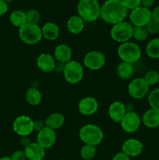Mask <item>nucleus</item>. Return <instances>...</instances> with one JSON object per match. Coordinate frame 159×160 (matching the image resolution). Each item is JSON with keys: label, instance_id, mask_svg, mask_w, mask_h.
<instances>
[{"label": "nucleus", "instance_id": "nucleus-1", "mask_svg": "<svg viewBox=\"0 0 159 160\" xmlns=\"http://www.w3.org/2000/svg\"><path fill=\"white\" fill-rule=\"evenodd\" d=\"M128 9L121 0H107L101 6L100 17L103 21L109 24H115L124 21Z\"/></svg>", "mask_w": 159, "mask_h": 160}, {"label": "nucleus", "instance_id": "nucleus-2", "mask_svg": "<svg viewBox=\"0 0 159 160\" xmlns=\"http://www.w3.org/2000/svg\"><path fill=\"white\" fill-rule=\"evenodd\" d=\"M76 9L78 16L87 23L98 20L101 13V6L98 0H80Z\"/></svg>", "mask_w": 159, "mask_h": 160}, {"label": "nucleus", "instance_id": "nucleus-3", "mask_svg": "<svg viewBox=\"0 0 159 160\" xmlns=\"http://www.w3.org/2000/svg\"><path fill=\"white\" fill-rule=\"evenodd\" d=\"M80 139L85 145H93L96 147L100 145L104 138L103 131L98 126L92 123H88L80 129Z\"/></svg>", "mask_w": 159, "mask_h": 160}, {"label": "nucleus", "instance_id": "nucleus-4", "mask_svg": "<svg viewBox=\"0 0 159 160\" xmlns=\"http://www.w3.org/2000/svg\"><path fill=\"white\" fill-rule=\"evenodd\" d=\"M117 53L123 62L133 64L141 57V49L137 44L131 42L121 43L118 47Z\"/></svg>", "mask_w": 159, "mask_h": 160}, {"label": "nucleus", "instance_id": "nucleus-5", "mask_svg": "<svg viewBox=\"0 0 159 160\" xmlns=\"http://www.w3.org/2000/svg\"><path fill=\"white\" fill-rule=\"evenodd\" d=\"M19 37L20 39L26 45H36L41 42L42 36L41 28L37 24L27 23L19 28Z\"/></svg>", "mask_w": 159, "mask_h": 160}, {"label": "nucleus", "instance_id": "nucleus-6", "mask_svg": "<svg viewBox=\"0 0 159 160\" xmlns=\"http://www.w3.org/2000/svg\"><path fill=\"white\" fill-rule=\"evenodd\" d=\"M132 29L133 26L130 22L122 21L112 25L110 31L111 38L115 42L118 43H124L129 42V39L132 38Z\"/></svg>", "mask_w": 159, "mask_h": 160}, {"label": "nucleus", "instance_id": "nucleus-7", "mask_svg": "<svg viewBox=\"0 0 159 160\" xmlns=\"http://www.w3.org/2000/svg\"><path fill=\"white\" fill-rule=\"evenodd\" d=\"M63 76L65 81L71 84H76L80 82L84 77V68L79 62L71 60L65 63Z\"/></svg>", "mask_w": 159, "mask_h": 160}, {"label": "nucleus", "instance_id": "nucleus-8", "mask_svg": "<svg viewBox=\"0 0 159 160\" xmlns=\"http://www.w3.org/2000/svg\"><path fill=\"white\" fill-rule=\"evenodd\" d=\"M12 129L20 137L29 136L34 131V120L27 116H19L12 123Z\"/></svg>", "mask_w": 159, "mask_h": 160}, {"label": "nucleus", "instance_id": "nucleus-9", "mask_svg": "<svg viewBox=\"0 0 159 160\" xmlns=\"http://www.w3.org/2000/svg\"><path fill=\"white\" fill-rule=\"evenodd\" d=\"M128 93L135 99H141L149 93L150 86L142 78L132 80L128 85Z\"/></svg>", "mask_w": 159, "mask_h": 160}, {"label": "nucleus", "instance_id": "nucleus-10", "mask_svg": "<svg viewBox=\"0 0 159 160\" xmlns=\"http://www.w3.org/2000/svg\"><path fill=\"white\" fill-rule=\"evenodd\" d=\"M106 59L104 55L99 51L87 52L84 58V64L88 70H98L105 65Z\"/></svg>", "mask_w": 159, "mask_h": 160}, {"label": "nucleus", "instance_id": "nucleus-11", "mask_svg": "<svg viewBox=\"0 0 159 160\" xmlns=\"http://www.w3.org/2000/svg\"><path fill=\"white\" fill-rule=\"evenodd\" d=\"M129 20L132 26L145 27L151 20V11L140 6L131 10Z\"/></svg>", "mask_w": 159, "mask_h": 160}, {"label": "nucleus", "instance_id": "nucleus-12", "mask_svg": "<svg viewBox=\"0 0 159 160\" xmlns=\"http://www.w3.org/2000/svg\"><path fill=\"white\" fill-rule=\"evenodd\" d=\"M141 122V118L136 112H126L125 117L120 122V125L125 132L132 134L139 129Z\"/></svg>", "mask_w": 159, "mask_h": 160}, {"label": "nucleus", "instance_id": "nucleus-13", "mask_svg": "<svg viewBox=\"0 0 159 160\" xmlns=\"http://www.w3.org/2000/svg\"><path fill=\"white\" fill-rule=\"evenodd\" d=\"M56 141L55 131L45 127L39 131L37 135V142L45 149L50 148L54 145Z\"/></svg>", "mask_w": 159, "mask_h": 160}, {"label": "nucleus", "instance_id": "nucleus-14", "mask_svg": "<svg viewBox=\"0 0 159 160\" xmlns=\"http://www.w3.org/2000/svg\"><path fill=\"white\" fill-rule=\"evenodd\" d=\"M143 149L142 142L138 139L129 138L123 142L122 145V152L130 157H136L140 156Z\"/></svg>", "mask_w": 159, "mask_h": 160}, {"label": "nucleus", "instance_id": "nucleus-15", "mask_svg": "<svg viewBox=\"0 0 159 160\" xmlns=\"http://www.w3.org/2000/svg\"><path fill=\"white\" fill-rule=\"evenodd\" d=\"M98 109V102L93 97H84L78 104V110L80 113L84 116H91Z\"/></svg>", "mask_w": 159, "mask_h": 160}, {"label": "nucleus", "instance_id": "nucleus-16", "mask_svg": "<svg viewBox=\"0 0 159 160\" xmlns=\"http://www.w3.org/2000/svg\"><path fill=\"white\" fill-rule=\"evenodd\" d=\"M36 63L41 71L43 73H51L54 70L55 59L54 56L48 53H41L37 56Z\"/></svg>", "mask_w": 159, "mask_h": 160}, {"label": "nucleus", "instance_id": "nucleus-17", "mask_svg": "<svg viewBox=\"0 0 159 160\" xmlns=\"http://www.w3.org/2000/svg\"><path fill=\"white\" fill-rule=\"evenodd\" d=\"M126 114V105L121 102H114L109 106L108 116L115 123H120Z\"/></svg>", "mask_w": 159, "mask_h": 160}, {"label": "nucleus", "instance_id": "nucleus-18", "mask_svg": "<svg viewBox=\"0 0 159 160\" xmlns=\"http://www.w3.org/2000/svg\"><path fill=\"white\" fill-rule=\"evenodd\" d=\"M23 150L28 160H42L45 156V149L37 142H31Z\"/></svg>", "mask_w": 159, "mask_h": 160}, {"label": "nucleus", "instance_id": "nucleus-19", "mask_svg": "<svg viewBox=\"0 0 159 160\" xmlns=\"http://www.w3.org/2000/svg\"><path fill=\"white\" fill-rule=\"evenodd\" d=\"M72 50L69 45L60 44L57 45L54 50V58L55 61L67 63L72 60Z\"/></svg>", "mask_w": 159, "mask_h": 160}, {"label": "nucleus", "instance_id": "nucleus-20", "mask_svg": "<svg viewBox=\"0 0 159 160\" xmlns=\"http://www.w3.org/2000/svg\"><path fill=\"white\" fill-rule=\"evenodd\" d=\"M141 121L148 128H156L159 127V111L154 109H147L143 114Z\"/></svg>", "mask_w": 159, "mask_h": 160}, {"label": "nucleus", "instance_id": "nucleus-21", "mask_svg": "<svg viewBox=\"0 0 159 160\" xmlns=\"http://www.w3.org/2000/svg\"><path fill=\"white\" fill-rule=\"evenodd\" d=\"M42 36L48 41H55L59 37L60 29L56 23L53 22H47L41 28Z\"/></svg>", "mask_w": 159, "mask_h": 160}, {"label": "nucleus", "instance_id": "nucleus-22", "mask_svg": "<svg viewBox=\"0 0 159 160\" xmlns=\"http://www.w3.org/2000/svg\"><path fill=\"white\" fill-rule=\"evenodd\" d=\"M84 23L81 17L78 15L72 16L69 18L66 23L67 30L73 34H78L83 31L84 28Z\"/></svg>", "mask_w": 159, "mask_h": 160}, {"label": "nucleus", "instance_id": "nucleus-23", "mask_svg": "<svg viewBox=\"0 0 159 160\" xmlns=\"http://www.w3.org/2000/svg\"><path fill=\"white\" fill-rule=\"evenodd\" d=\"M64 123H65V117L59 112H54V113L50 114L45 119V126L54 131L62 128Z\"/></svg>", "mask_w": 159, "mask_h": 160}, {"label": "nucleus", "instance_id": "nucleus-24", "mask_svg": "<svg viewBox=\"0 0 159 160\" xmlns=\"http://www.w3.org/2000/svg\"><path fill=\"white\" fill-rule=\"evenodd\" d=\"M117 75L123 80H129L132 77L134 73L133 65L128 62H122L118 65L116 69Z\"/></svg>", "mask_w": 159, "mask_h": 160}, {"label": "nucleus", "instance_id": "nucleus-25", "mask_svg": "<svg viewBox=\"0 0 159 160\" xmlns=\"http://www.w3.org/2000/svg\"><path fill=\"white\" fill-rule=\"evenodd\" d=\"M9 21L14 27L20 28L26 23V12L22 10H14L9 15Z\"/></svg>", "mask_w": 159, "mask_h": 160}, {"label": "nucleus", "instance_id": "nucleus-26", "mask_svg": "<svg viewBox=\"0 0 159 160\" xmlns=\"http://www.w3.org/2000/svg\"><path fill=\"white\" fill-rule=\"evenodd\" d=\"M26 100L31 106H37L42 101V95L36 88H30L26 92Z\"/></svg>", "mask_w": 159, "mask_h": 160}, {"label": "nucleus", "instance_id": "nucleus-27", "mask_svg": "<svg viewBox=\"0 0 159 160\" xmlns=\"http://www.w3.org/2000/svg\"><path fill=\"white\" fill-rule=\"evenodd\" d=\"M146 53L148 57L153 59H159V38L152 39L146 45Z\"/></svg>", "mask_w": 159, "mask_h": 160}, {"label": "nucleus", "instance_id": "nucleus-28", "mask_svg": "<svg viewBox=\"0 0 159 160\" xmlns=\"http://www.w3.org/2000/svg\"><path fill=\"white\" fill-rule=\"evenodd\" d=\"M148 34L145 27L133 26L132 29V38L137 42H143L147 38Z\"/></svg>", "mask_w": 159, "mask_h": 160}, {"label": "nucleus", "instance_id": "nucleus-29", "mask_svg": "<svg viewBox=\"0 0 159 160\" xmlns=\"http://www.w3.org/2000/svg\"><path fill=\"white\" fill-rule=\"evenodd\" d=\"M97 152L96 147L90 145H84L80 150L81 157L85 160H90L95 156Z\"/></svg>", "mask_w": 159, "mask_h": 160}, {"label": "nucleus", "instance_id": "nucleus-30", "mask_svg": "<svg viewBox=\"0 0 159 160\" xmlns=\"http://www.w3.org/2000/svg\"><path fill=\"white\" fill-rule=\"evenodd\" d=\"M148 103L151 109L159 111V88L151 91L148 95Z\"/></svg>", "mask_w": 159, "mask_h": 160}, {"label": "nucleus", "instance_id": "nucleus-31", "mask_svg": "<svg viewBox=\"0 0 159 160\" xmlns=\"http://www.w3.org/2000/svg\"><path fill=\"white\" fill-rule=\"evenodd\" d=\"M149 86H154L159 82V73L156 70H149L143 78Z\"/></svg>", "mask_w": 159, "mask_h": 160}, {"label": "nucleus", "instance_id": "nucleus-32", "mask_svg": "<svg viewBox=\"0 0 159 160\" xmlns=\"http://www.w3.org/2000/svg\"><path fill=\"white\" fill-rule=\"evenodd\" d=\"M26 23L31 24H37L40 20V13L36 9H30L26 12Z\"/></svg>", "mask_w": 159, "mask_h": 160}, {"label": "nucleus", "instance_id": "nucleus-33", "mask_svg": "<svg viewBox=\"0 0 159 160\" xmlns=\"http://www.w3.org/2000/svg\"><path fill=\"white\" fill-rule=\"evenodd\" d=\"M145 28H146L149 34L154 35V34H157V33H159V23L152 20L145 26Z\"/></svg>", "mask_w": 159, "mask_h": 160}, {"label": "nucleus", "instance_id": "nucleus-34", "mask_svg": "<svg viewBox=\"0 0 159 160\" xmlns=\"http://www.w3.org/2000/svg\"><path fill=\"white\" fill-rule=\"evenodd\" d=\"M128 10H132L140 6V0H121Z\"/></svg>", "mask_w": 159, "mask_h": 160}, {"label": "nucleus", "instance_id": "nucleus-35", "mask_svg": "<svg viewBox=\"0 0 159 160\" xmlns=\"http://www.w3.org/2000/svg\"><path fill=\"white\" fill-rule=\"evenodd\" d=\"M10 159L12 160H26V157L24 150H17L11 155Z\"/></svg>", "mask_w": 159, "mask_h": 160}, {"label": "nucleus", "instance_id": "nucleus-36", "mask_svg": "<svg viewBox=\"0 0 159 160\" xmlns=\"http://www.w3.org/2000/svg\"><path fill=\"white\" fill-rule=\"evenodd\" d=\"M45 127L46 126H45V122L42 121V120H37L34 121V131H37V132L38 133L39 131H41L42 129H44Z\"/></svg>", "mask_w": 159, "mask_h": 160}, {"label": "nucleus", "instance_id": "nucleus-37", "mask_svg": "<svg viewBox=\"0 0 159 160\" xmlns=\"http://www.w3.org/2000/svg\"><path fill=\"white\" fill-rule=\"evenodd\" d=\"M65 63L62 62H59V61H55V67L54 70L57 73H62L64 72V69H65Z\"/></svg>", "mask_w": 159, "mask_h": 160}, {"label": "nucleus", "instance_id": "nucleus-38", "mask_svg": "<svg viewBox=\"0 0 159 160\" xmlns=\"http://www.w3.org/2000/svg\"><path fill=\"white\" fill-rule=\"evenodd\" d=\"M151 20L159 23V6L151 11Z\"/></svg>", "mask_w": 159, "mask_h": 160}, {"label": "nucleus", "instance_id": "nucleus-39", "mask_svg": "<svg viewBox=\"0 0 159 160\" xmlns=\"http://www.w3.org/2000/svg\"><path fill=\"white\" fill-rule=\"evenodd\" d=\"M8 11V4L3 0H0V17L6 13Z\"/></svg>", "mask_w": 159, "mask_h": 160}, {"label": "nucleus", "instance_id": "nucleus-40", "mask_svg": "<svg viewBox=\"0 0 159 160\" xmlns=\"http://www.w3.org/2000/svg\"><path fill=\"white\" fill-rule=\"evenodd\" d=\"M154 0H140V6L149 9L154 5Z\"/></svg>", "mask_w": 159, "mask_h": 160}, {"label": "nucleus", "instance_id": "nucleus-41", "mask_svg": "<svg viewBox=\"0 0 159 160\" xmlns=\"http://www.w3.org/2000/svg\"><path fill=\"white\" fill-rule=\"evenodd\" d=\"M112 160H130V158L122 152L115 155Z\"/></svg>", "mask_w": 159, "mask_h": 160}, {"label": "nucleus", "instance_id": "nucleus-42", "mask_svg": "<svg viewBox=\"0 0 159 160\" xmlns=\"http://www.w3.org/2000/svg\"><path fill=\"white\" fill-rule=\"evenodd\" d=\"M20 145H21V146L25 148L31 143V139L28 138V136H23V137H21V138H20Z\"/></svg>", "mask_w": 159, "mask_h": 160}, {"label": "nucleus", "instance_id": "nucleus-43", "mask_svg": "<svg viewBox=\"0 0 159 160\" xmlns=\"http://www.w3.org/2000/svg\"><path fill=\"white\" fill-rule=\"evenodd\" d=\"M126 112H135L134 111V106L132 104H127L126 106Z\"/></svg>", "mask_w": 159, "mask_h": 160}, {"label": "nucleus", "instance_id": "nucleus-44", "mask_svg": "<svg viewBox=\"0 0 159 160\" xmlns=\"http://www.w3.org/2000/svg\"><path fill=\"white\" fill-rule=\"evenodd\" d=\"M0 160H12L10 159V157H7V156H5V157H2Z\"/></svg>", "mask_w": 159, "mask_h": 160}, {"label": "nucleus", "instance_id": "nucleus-45", "mask_svg": "<svg viewBox=\"0 0 159 160\" xmlns=\"http://www.w3.org/2000/svg\"><path fill=\"white\" fill-rule=\"evenodd\" d=\"M3 1H4V2H6L7 3V4H8V3H9V2H13L14 0H3Z\"/></svg>", "mask_w": 159, "mask_h": 160}, {"label": "nucleus", "instance_id": "nucleus-46", "mask_svg": "<svg viewBox=\"0 0 159 160\" xmlns=\"http://www.w3.org/2000/svg\"><path fill=\"white\" fill-rule=\"evenodd\" d=\"M0 60H1V59H0Z\"/></svg>", "mask_w": 159, "mask_h": 160}, {"label": "nucleus", "instance_id": "nucleus-47", "mask_svg": "<svg viewBox=\"0 0 159 160\" xmlns=\"http://www.w3.org/2000/svg\"><path fill=\"white\" fill-rule=\"evenodd\" d=\"M154 1H155V0H154Z\"/></svg>", "mask_w": 159, "mask_h": 160}]
</instances>
